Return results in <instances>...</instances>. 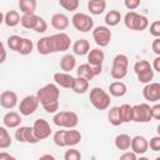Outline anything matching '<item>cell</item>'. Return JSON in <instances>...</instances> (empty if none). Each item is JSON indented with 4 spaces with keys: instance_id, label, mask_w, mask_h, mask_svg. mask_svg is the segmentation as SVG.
Segmentation results:
<instances>
[{
    "instance_id": "obj_1",
    "label": "cell",
    "mask_w": 160,
    "mask_h": 160,
    "mask_svg": "<svg viewBox=\"0 0 160 160\" xmlns=\"http://www.w3.org/2000/svg\"><path fill=\"white\" fill-rule=\"evenodd\" d=\"M35 96H36L39 104H41L44 106V105H48L50 102L59 101L60 90L55 84H46L45 86H42L38 90Z\"/></svg>"
},
{
    "instance_id": "obj_2",
    "label": "cell",
    "mask_w": 160,
    "mask_h": 160,
    "mask_svg": "<svg viewBox=\"0 0 160 160\" xmlns=\"http://www.w3.org/2000/svg\"><path fill=\"white\" fill-rule=\"evenodd\" d=\"M124 24L130 30L142 31L149 26V20L144 15H140L135 11H129L124 16Z\"/></svg>"
},
{
    "instance_id": "obj_3",
    "label": "cell",
    "mask_w": 160,
    "mask_h": 160,
    "mask_svg": "<svg viewBox=\"0 0 160 160\" xmlns=\"http://www.w3.org/2000/svg\"><path fill=\"white\" fill-rule=\"evenodd\" d=\"M129 68V59L125 54H118L112 59V66H111V78L115 80H121L126 76Z\"/></svg>"
},
{
    "instance_id": "obj_4",
    "label": "cell",
    "mask_w": 160,
    "mask_h": 160,
    "mask_svg": "<svg viewBox=\"0 0 160 160\" xmlns=\"http://www.w3.org/2000/svg\"><path fill=\"white\" fill-rule=\"evenodd\" d=\"M89 98L91 105L98 110H106L110 106V95L101 88H92Z\"/></svg>"
},
{
    "instance_id": "obj_5",
    "label": "cell",
    "mask_w": 160,
    "mask_h": 160,
    "mask_svg": "<svg viewBox=\"0 0 160 160\" xmlns=\"http://www.w3.org/2000/svg\"><path fill=\"white\" fill-rule=\"evenodd\" d=\"M52 121L56 126L74 129L79 124V116L74 111H59L54 115Z\"/></svg>"
},
{
    "instance_id": "obj_6",
    "label": "cell",
    "mask_w": 160,
    "mask_h": 160,
    "mask_svg": "<svg viewBox=\"0 0 160 160\" xmlns=\"http://www.w3.org/2000/svg\"><path fill=\"white\" fill-rule=\"evenodd\" d=\"M71 24H72V26L78 31H81V32L90 31L94 28V20H92V18L89 16L88 14H84V12H76V14H74L72 18H71Z\"/></svg>"
},
{
    "instance_id": "obj_7",
    "label": "cell",
    "mask_w": 160,
    "mask_h": 160,
    "mask_svg": "<svg viewBox=\"0 0 160 160\" xmlns=\"http://www.w3.org/2000/svg\"><path fill=\"white\" fill-rule=\"evenodd\" d=\"M152 119L151 106L146 102L136 104L132 106V121L135 122H149Z\"/></svg>"
},
{
    "instance_id": "obj_8",
    "label": "cell",
    "mask_w": 160,
    "mask_h": 160,
    "mask_svg": "<svg viewBox=\"0 0 160 160\" xmlns=\"http://www.w3.org/2000/svg\"><path fill=\"white\" fill-rule=\"evenodd\" d=\"M92 38L96 45H99L100 48H106L111 40V30L108 26H96L92 30Z\"/></svg>"
},
{
    "instance_id": "obj_9",
    "label": "cell",
    "mask_w": 160,
    "mask_h": 160,
    "mask_svg": "<svg viewBox=\"0 0 160 160\" xmlns=\"http://www.w3.org/2000/svg\"><path fill=\"white\" fill-rule=\"evenodd\" d=\"M39 105L40 104H39V101H38V99H36L35 95H28L19 104L20 114L24 115V116H29V115L34 114L38 110Z\"/></svg>"
},
{
    "instance_id": "obj_10",
    "label": "cell",
    "mask_w": 160,
    "mask_h": 160,
    "mask_svg": "<svg viewBox=\"0 0 160 160\" xmlns=\"http://www.w3.org/2000/svg\"><path fill=\"white\" fill-rule=\"evenodd\" d=\"M32 132L35 135V138L40 141L44 140L46 138H49L51 135V128L50 124L45 120V119H36L32 124Z\"/></svg>"
},
{
    "instance_id": "obj_11",
    "label": "cell",
    "mask_w": 160,
    "mask_h": 160,
    "mask_svg": "<svg viewBox=\"0 0 160 160\" xmlns=\"http://www.w3.org/2000/svg\"><path fill=\"white\" fill-rule=\"evenodd\" d=\"M51 41H52V48H54V52L58 51H66L70 45H71V39L68 34L65 32H58L51 35Z\"/></svg>"
},
{
    "instance_id": "obj_12",
    "label": "cell",
    "mask_w": 160,
    "mask_h": 160,
    "mask_svg": "<svg viewBox=\"0 0 160 160\" xmlns=\"http://www.w3.org/2000/svg\"><path fill=\"white\" fill-rule=\"evenodd\" d=\"M15 139L19 142H28V144L39 142V140L35 138V135L32 132L31 126H20V128H18V130L15 131Z\"/></svg>"
},
{
    "instance_id": "obj_13",
    "label": "cell",
    "mask_w": 160,
    "mask_h": 160,
    "mask_svg": "<svg viewBox=\"0 0 160 160\" xmlns=\"http://www.w3.org/2000/svg\"><path fill=\"white\" fill-rule=\"evenodd\" d=\"M142 96L150 102H158L160 100V84L149 82L142 89Z\"/></svg>"
},
{
    "instance_id": "obj_14",
    "label": "cell",
    "mask_w": 160,
    "mask_h": 160,
    "mask_svg": "<svg viewBox=\"0 0 160 160\" xmlns=\"http://www.w3.org/2000/svg\"><path fill=\"white\" fill-rule=\"evenodd\" d=\"M18 104V95L12 90H5L0 94V105L4 109L11 110Z\"/></svg>"
},
{
    "instance_id": "obj_15",
    "label": "cell",
    "mask_w": 160,
    "mask_h": 160,
    "mask_svg": "<svg viewBox=\"0 0 160 160\" xmlns=\"http://www.w3.org/2000/svg\"><path fill=\"white\" fill-rule=\"evenodd\" d=\"M131 150L134 154H145L149 149L148 145V140L146 138L141 136V135H136L134 138H131V145H130Z\"/></svg>"
},
{
    "instance_id": "obj_16",
    "label": "cell",
    "mask_w": 160,
    "mask_h": 160,
    "mask_svg": "<svg viewBox=\"0 0 160 160\" xmlns=\"http://www.w3.org/2000/svg\"><path fill=\"white\" fill-rule=\"evenodd\" d=\"M21 115L16 111H9L4 115L2 118V122H4V126L8 128V129H15V128H19L20 124H21Z\"/></svg>"
},
{
    "instance_id": "obj_17",
    "label": "cell",
    "mask_w": 160,
    "mask_h": 160,
    "mask_svg": "<svg viewBox=\"0 0 160 160\" xmlns=\"http://www.w3.org/2000/svg\"><path fill=\"white\" fill-rule=\"evenodd\" d=\"M54 80H55V84L56 85H60L61 88L72 89L75 78H72L68 72H55L54 74Z\"/></svg>"
},
{
    "instance_id": "obj_18",
    "label": "cell",
    "mask_w": 160,
    "mask_h": 160,
    "mask_svg": "<svg viewBox=\"0 0 160 160\" xmlns=\"http://www.w3.org/2000/svg\"><path fill=\"white\" fill-rule=\"evenodd\" d=\"M105 54L101 49H91L88 52V64L90 66H102Z\"/></svg>"
},
{
    "instance_id": "obj_19",
    "label": "cell",
    "mask_w": 160,
    "mask_h": 160,
    "mask_svg": "<svg viewBox=\"0 0 160 160\" xmlns=\"http://www.w3.org/2000/svg\"><path fill=\"white\" fill-rule=\"evenodd\" d=\"M51 26L56 30H65L68 26H69V18L65 15V14H61V12H56L51 16Z\"/></svg>"
},
{
    "instance_id": "obj_20",
    "label": "cell",
    "mask_w": 160,
    "mask_h": 160,
    "mask_svg": "<svg viewBox=\"0 0 160 160\" xmlns=\"http://www.w3.org/2000/svg\"><path fill=\"white\" fill-rule=\"evenodd\" d=\"M36 50H38V52L41 54V55H49V54L54 52L51 36H44V38H41V39L36 42Z\"/></svg>"
},
{
    "instance_id": "obj_21",
    "label": "cell",
    "mask_w": 160,
    "mask_h": 160,
    "mask_svg": "<svg viewBox=\"0 0 160 160\" xmlns=\"http://www.w3.org/2000/svg\"><path fill=\"white\" fill-rule=\"evenodd\" d=\"M72 51L75 55H88L90 51V44L86 39H79L72 44Z\"/></svg>"
},
{
    "instance_id": "obj_22",
    "label": "cell",
    "mask_w": 160,
    "mask_h": 160,
    "mask_svg": "<svg viewBox=\"0 0 160 160\" xmlns=\"http://www.w3.org/2000/svg\"><path fill=\"white\" fill-rule=\"evenodd\" d=\"M81 140V132L75 129L65 131V146H75Z\"/></svg>"
},
{
    "instance_id": "obj_23",
    "label": "cell",
    "mask_w": 160,
    "mask_h": 160,
    "mask_svg": "<svg viewBox=\"0 0 160 160\" xmlns=\"http://www.w3.org/2000/svg\"><path fill=\"white\" fill-rule=\"evenodd\" d=\"M75 65H76V60H75V56L71 55V54H66L61 58L60 60V68L64 72H70L71 70L75 69Z\"/></svg>"
},
{
    "instance_id": "obj_24",
    "label": "cell",
    "mask_w": 160,
    "mask_h": 160,
    "mask_svg": "<svg viewBox=\"0 0 160 160\" xmlns=\"http://www.w3.org/2000/svg\"><path fill=\"white\" fill-rule=\"evenodd\" d=\"M126 91H128V88L122 81H114L109 85V92L112 96L121 98L126 94Z\"/></svg>"
},
{
    "instance_id": "obj_25",
    "label": "cell",
    "mask_w": 160,
    "mask_h": 160,
    "mask_svg": "<svg viewBox=\"0 0 160 160\" xmlns=\"http://www.w3.org/2000/svg\"><path fill=\"white\" fill-rule=\"evenodd\" d=\"M105 8H106L105 0H89V2H88V9L92 15L102 14Z\"/></svg>"
},
{
    "instance_id": "obj_26",
    "label": "cell",
    "mask_w": 160,
    "mask_h": 160,
    "mask_svg": "<svg viewBox=\"0 0 160 160\" xmlns=\"http://www.w3.org/2000/svg\"><path fill=\"white\" fill-rule=\"evenodd\" d=\"M130 145H131V138L128 134H119L115 138V146L119 150L126 151L130 149Z\"/></svg>"
},
{
    "instance_id": "obj_27",
    "label": "cell",
    "mask_w": 160,
    "mask_h": 160,
    "mask_svg": "<svg viewBox=\"0 0 160 160\" xmlns=\"http://www.w3.org/2000/svg\"><path fill=\"white\" fill-rule=\"evenodd\" d=\"M76 74H78V76L79 78H82V79H85V80H88V81H90V80H92L95 76H94V72H92V68L86 62V64H81L79 68H78V70H76Z\"/></svg>"
},
{
    "instance_id": "obj_28",
    "label": "cell",
    "mask_w": 160,
    "mask_h": 160,
    "mask_svg": "<svg viewBox=\"0 0 160 160\" xmlns=\"http://www.w3.org/2000/svg\"><path fill=\"white\" fill-rule=\"evenodd\" d=\"M36 1L35 0H20L19 1V9L22 12V15L25 14H35V9H36Z\"/></svg>"
},
{
    "instance_id": "obj_29",
    "label": "cell",
    "mask_w": 160,
    "mask_h": 160,
    "mask_svg": "<svg viewBox=\"0 0 160 160\" xmlns=\"http://www.w3.org/2000/svg\"><path fill=\"white\" fill-rule=\"evenodd\" d=\"M108 119H109V122L114 126H119L122 124V120H121V115H120V109L119 106H114L109 110L108 112Z\"/></svg>"
},
{
    "instance_id": "obj_30",
    "label": "cell",
    "mask_w": 160,
    "mask_h": 160,
    "mask_svg": "<svg viewBox=\"0 0 160 160\" xmlns=\"http://www.w3.org/2000/svg\"><path fill=\"white\" fill-rule=\"evenodd\" d=\"M4 22L10 26V28H14L16 26L19 22H20V15L16 10H10L8 11L5 15H4Z\"/></svg>"
},
{
    "instance_id": "obj_31",
    "label": "cell",
    "mask_w": 160,
    "mask_h": 160,
    "mask_svg": "<svg viewBox=\"0 0 160 160\" xmlns=\"http://www.w3.org/2000/svg\"><path fill=\"white\" fill-rule=\"evenodd\" d=\"M121 20V14L118 10H110L105 15V24L108 26H116Z\"/></svg>"
},
{
    "instance_id": "obj_32",
    "label": "cell",
    "mask_w": 160,
    "mask_h": 160,
    "mask_svg": "<svg viewBox=\"0 0 160 160\" xmlns=\"http://www.w3.org/2000/svg\"><path fill=\"white\" fill-rule=\"evenodd\" d=\"M36 21H38V15L35 14H25L20 18V24L25 29H30V30H34Z\"/></svg>"
},
{
    "instance_id": "obj_33",
    "label": "cell",
    "mask_w": 160,
    "mask_h": 160,
    "mask_svg": "<svg viewBox=\"0 0 160 160\" xmlns=\"http://www.w3.org/2000/svg\"><path fill=\"white\" fill-rule=\"evenodd\" d=\"M89 89V81L82 79V78H75V81H74V86H72V91L76 92V94H85Z\"/></svg>"
},
{
    "instance_id": "obj_34",
    "label": "cell",
    "mask_w": 160,
    "mask_h": 160,
    "mask_svg": "<svg viewBox=\"0 0 160 160\" xmlns=\"http://www.w3.org/2000/svg\"><path fill=\"white\" fill-rule=\"evenodd\" d=\"M11 136L5 126H0V149H8L11 146Z\"/></svg>"
},
{
    "instance_id": "obj_35",
    "label": "cell",
    "mask_w": 160,
    "mask_h": 160,
    "mask_svg": "<svg viewBox=\"0 0 160 160\" xmlns=\"http://www.w3.org/2000/svg\"><path fill=\"white\" fill-rule=\"evenodd\" d=\"M120 109V115H121V120L122 122H130L132 121V106L129 104H122L121 106H119Z\"/></svg>"
},
{
    "instance_id": "obj_36",
    "label": "cell",
    "mask_w": 160,
    "mask_h": 160,
    "mask_svg": "<svg viewBox=\"0 0 160 160\" xmlns=\"http://www.w3.org/2000/svg\"><path fill=\"white\" fill-rule=\"evenodd\" d=\"M136 75H138L139 82L149 84V82H151V80L154 79V70H152V68H149V69H145V70L138 72Z\"/></svg>"
},
{
    "instance_id": "obj_37",
    "label": "cell",
    "mask_w": 160,
    "mask_h": 160,
    "mask_svg": "<svg viewBox=\"0 0 160 160\" xmlns=\"http://www.w3.org/2000/svg\"><path fill=\"white\" fill-rule=\"evenodd\" d=\"M32 49H34V44H32V41H31L30 39L22 38V41H21V45H20L18 52L21 54V55H29V54H31Z\"/></svg>"
},
{
    "instance_id": "obj_38",
    "label": "cell",
    "mask_w": 160,
    "mask_h": 160,
    "mask_svg": "<svg viewBox=\"0 0 160 160\" xmlns=\"http://www.w3.org/2000/svg\"><path fill=\"white\" fill-rule=\"evenodd\" d=\"M21 41H22V38H20L19 35H11L8 38L6 42H8V46L10 48V50L12 51H18L20 45H21Z\"/></svg>"
},
{
    "instance_id": "obj_39",
    "label": "cell",
    "mask_w": 160,
    "mask_h": 160,
    "mask_svg": "<svg viewBox=\"0 0 160 160\" xmlns=\"http://www.w3.org/2000/svg\"><path fill=\"white\" fill-rule=\"evenodd\" d=\"M59 4L61 8H64L68 11H75L79 8L78 0H59Z\"/></svg>"
},
{
    "instance_id": "obj_40",
    "label": "cell",
    "mask_w": 160,
    "mask_h": 160,
    "mask_svg": "<svg viewBox=\"0 0 160 160\" xmlns=\"http://www.w3.org/2000/svg\"><path fill=\"white\" fill-rule=\"evenodd\" d=\"M65 131L66 130H58L52 136V140H54L55 145H58L59 148L65 146Z\"/></svg>"
},
{
    "instance_id": "obj_41",
    "label": "cell",
    "mask_w": 160,
    "mask_h": 160,
    "mask_svg": "<svg viewBox=\"0 0 160 160\" xmlns=\"http://www.w3.org/2000/svg\"><path fill=\"white\" fill-rule=\"evenodd\" d=\"M64 160H81V152L78 149H69L64 155Z\"/></svg>"
},
{
    "instance_id": "obj_42",
    "label": "cell",
    "mask_w": 160,
    "mask_h": 160,
    "mask_svg": "<svg viewBox=\"0 0 160 160\" xmlns=\"http://www.w3.org/2000/svg\"><path fill=\"white\" fill-rule=\"evenodd\" d=\"M46 30H48V22H46L42 18L38 16V21H36V24H35L34 31H36V32H45Z\"/></svg>"
},
{
    "instance_id": "obj_43",
    "label": "cell",
    "mask_w": 160,
    "mask_h": 160,
    "mask_svg": "<svg viewBox=\"0 0 160 160\" xmlns=\"http://www.w3.org/2000/svg\"><path fill=\"white\" fill-rule=\"evenodd\" d=\"M149 68H151V65L148 60H139L134 65V71H135V74H138V72H140L145 69H149Z\"/></svg>"
},
{
    "instance_id": "obj_44",
    "label": "cell",
    "mask_w": 160,
    "mask_h": 160,
    "mask_svg": "<svg viewBox=\"0 0 160 160\" xmlns=\"http://www.w3.org/2000/svg\"><path fill=\"white\" fill-rule=\"evenodd\" d=\"M150 34L155 39L160 38V21L159 20H155L154 22H151V25H150Z\"/></svg>"
},
{
    "instance_id": "obj_45",
    "label": "cell",
    "mask_w": 160,
    "mask_h": 160,
    "mask_svg": "<svg viewBox=\"0 0 160 160\" xmlns=\"http://www.w3.org/2000/svg\"><path fill=\"white\" fill-rule=\"evenodd\" d=\"M148 145L150 146L151 150L154 151H160V136H154L148 141Z\"/></svg>"
},
{
    "instance_id": "obj_46",
    "label": "cell",
    "mask_w": 160,
    "mask_h": 160,
    "mask_svg": "<svg viewBox=\"0 0 160 160\" xmlns=\"http://www.w3.org/2000/svg\"><path fill=\"white\" fill-rule=\"evenodd\" d=\"M42 108H44V110H45L46 112H50V114L56 112V111L59 110V101L50 102V104H48V105H44Z\"/></svg>"
},
{
    "instance_id": "obj_47",
    "label": "cell",
    "mask_w": 160,
    "mask_h": 160,
    "mask_svg": "<svg viewBox=\"0 0 160 160\" xmlns=\"http://www.w3.org/2000/svg\"><path fill=\"white\" fill-rule=\"evenodd\" d=\"M124 5L128 10H135L140 5V0H125Z\"/></svg>"
},
{
    "instance_id": "obj_48",
    "label": "cell",
    "mask_w": 160,
    "mask_h": 160,
    "mask_svg": "<svg viewBox=\"0 0 160 160\" xmlns=\"http://www.w3.org/2000/svg\"><path fill=\"white\" fill-rule=\"evenodd\" d=\"M151 116L155 120H159L160 119V104L156 102L154 106H151Z\"/></svg>"
},
{
    "instance_id": "obj_49",
    "label": "cell",
    "mask_w": 160,
    "mask_h": 160,
    "mask_svg": "<svg viewBox=\"0 0 160 160\" xmlns=\"http://www.w3.org/2000/svg\"><path fill=\"white\" fill-rule=\"evenodd\" d=\"M136 154H134L132 151H125L124 154L120 155L119 160H136Z\"/></svg>"
},
{
    "instance_id": "obj_50",
    "label": "cell",
    "mask_w": 160,
    "mask_h": 160,
    "mask_svg": "<svg viewBox=\"0 0 160 160\" xmlns=\"http://www.w3.org/2000/svg\"><path fill=\"white\" fill-rule=\"evenodd\" d=\"M152 51L159 56L160 55V38H156L154 41H152Z\"/></svg>"
},
{
    "instance_id": "obj_51",
    "label": "cell",
    "mask_w": 160,
    "mask_h": 160,
    "mask_svg": "<svg viewBox=\"0 0 160 160\" xmlns=\"http://www.w3.org/2000/svg\"><path fill=\"white\" fill-rule=\"evenodd\" d=\"M5 60H6V50L4 44L0 41V64H2Z\"/></svg>"
},
{
    "instance_id": "obj_52",
    "label": "cell",
    "mask_w": 160,
    "mask_h": 160,
    "mask_svg": "<svg viewBox=\"0 0 160 160\" xmlns=\"http://www.w3.org/2000/svg\"><path fill=\"white\" fill-rule=\"evenodd\" d=\"M0 160H16V158H14L12 155H10L6 151H1L0 152Z\"/></svg>"
},
{
    "instance_id": "obj_53",
    "label": "cell",
    "mask_w": 160,
    "mask_h": 160,
    "mask_svg": "<svg viewBox=\"0 0 160 160\" xmlns=\"http://www.w3.org/2000/svg\"><path fill=\"white\" fill-rule=\"evenodd\" d=\"M152 68H154V71H160V56H158V58L154 59Z\"/></svg>"
},
{
    "instance_id": "obj_54",
    "label": "cell",
    "mask_w": 160,
    "mask_h": 160,
    "mask_svg": "<svg viewBox=\"0 0 160 160\" xmlns=\"http://www.w3.org/2000/svg\"><path fill=\"white\" fill-rule=\"evenodd\" d=\"M38 160H56V159H55V156L51 155V154H44V155H41Z\"/></svg>"
},
{
    "instance_id": "obj_55",
    "label": "cell",
    "mask_w": 160,
    "mask_h": 160,
    "mask_svg": "<svg viewBox=\"0 0 160 160\" xmlns=\"http://www.w3.org/2000/svg\"><path fill=\"white\" fill-rule=\"evenodd\" d=\"M2 22H4V14L0 11V25H1Z\"/></svg>"
},
{
    "instance_id": "obj_56",
    "label": "cell",
    "mask_w": 160,
    "mask_h": 160,
    "mask_svg": "<svg viewBox=\"0 0 160 160\" xmlns=\"http://www.w3.org/2000/svg\"><path fill=\"white\" fill-rule=\"evenodd\" d=\"M155 160H160V158H159V156H158V158H156V159H155Z\"/></svg>"
}]
</instances>
